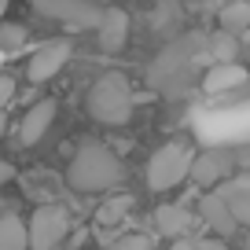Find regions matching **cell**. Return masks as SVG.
I'll list each match as a JSON object with an SVG mask.
<instances>
[{
    "label": "cell",
    "instance_id": "6da1fadb",
    "mask_svg": "<svg viewBox=\"0 0 250 250\" xmlns=\"http://www.w3.org/2000/svg\"><path fill=\"white\" fill-rule=\"evenodd\" d=\"M125 180V162L107 147V144H81L66 166V184L81 195H100L114 191Z\"/></svg>",
    "mask_w": 250,
    "mask_h": 250
},
{
    "label": "cell",
    "instance_id": "7a4b0ae2",
    "mask_svg": "<svg viewBox=\"0 0 250 250\" xmlns=\"http://www.w3.org/2000/svg\"><path fill=\"white\" fill-rule=\"evenodd\" d=\"M85 107L100 125H129V118H133V110H136V96H133L129 78H125V74H103V78L88 88Z\"/></svg>",
    "mask_w": 250,
    "mask_h": 250
},
{
    "label": "cell",
    "instance_id": "3957f363",
    "mask_svg": "<svg viewBox=\"0 0 250 250\" xmlns=\"http://www.w3.org/2000/svg\"><path fill=\"white\" fill-rule=\"evenodd\" d=\"M191 158H195V147L188 140H169L147 158V188L151 191H169V188L184 184L188 173H191Z\"/></svg>",
    "mask_w": 250,
    "mask_h": 250
},
{
    "label": "cell",
    "instance_id": "277c9868",
    "mask_svg": "<svg viewBox=\"0 0 250 250\" xmlns=\"http://www.w3.org/2000/svg\"><path fill=\"white\" fill-rule=\"evenodd\" d=\"M70 235V213L59 203H44L26 221V247L30 250H55Z\"/></svg>",
    "mask_w": 250,
    "mask_h": 250
},
{
    "label": "cell",
    "instance_id": "5b68a950",
    "mask_svg": "<svg viewBox=\"0 0 250 250\" xmlns=\"http://www.w3.org/2000/svg\"><path fill=\"white\" fill-rule=\"evenodd\" d=\"M55 114H59V103H55L52 96H44V100H37L33 107H26L22 118L11 125V136H15V144H19V147H37V144L48 136V129H52Z\"/></svg>",
    "mask_w": 250,
    "mask_h": 250
},
{
    "label": "cell",
    "instance_id": "8992f818",
    "mask_svg": "<svg viewBox=\"0 0 250 250\" xmlns=\"http://www.w3.org/2000/svg\"><path fill=\"white\" fill-rule=\"evenodd\" d=\"M70 55H74L70 41H44V44L30 55V62H26V81H30V85H44V81H52L55 74L70 62Z\"/></svg>",
    "mask_w": 250,
    "mask_h": 250
},
{
    "label": "cell",
    "instance_id": "52a82bcc",
    "mask_svg": "<svg viewBox=\"0 0 250 250\" xmlns=\"http://www.w3.org/2000/svg\"><path fill=\"white\" fill-rule=\"evenodd\" d=\"M250 81V70L239 66V62H210V70L203 74V92L206 96H225L235 92Z\"/></svg>",
    "mask_w": 250,
    "mask_h": 250
},
{
    "label": "cell",
    "instance_id": "ba28073f",
    "mask_svg": "<svg viewBox=\"0 0 250 250\" xmlns=\"http://www.w3.org/2000/svg\"><path fill=\"white\" fill-rule=\"evenodd\" d=\"M228 173H232V155H225V151H195L188 177L195 180L199 188H213V184H221Z\"/></svg>",
    "mask_w": 250,
    "mask_h": 250
},
{
    "label": "cell",
    "instance_id": "9c48e42d",
    "mask_svg": "<svg viewBox=\"0 0 250 250\" xmlns=\"http://www.w3.org/2000/svg\"><path fill=\"white\" fill-rule=\"evenodd\" d=\"M199 217L206 221V228H210L213 235H232L235 228H239V221L232 217V210H228L221 191H206V195L199 199Z\"/></svg>",
    "mask_w": 250,
    "mask_h": 250
},
{
    "label": "cell",
    "instance_id": "30bf717a",
    "mask_svg": "<svg viewBox=\"0 0 250 250\" xmlns=\"http://www.w3.org/2000/svg\"><path fill=\"white\" fill-rule=\"evenodd\" d=\"M96 41H100V48L107 55L122 52L125 41H129V15H125L122 8H107L100 15V30H96Z\"/></svg>",
    "mask_w": 250,
    "mask_h": 250
},
{
    "label": "cell",
    "instance_id": "8fae6325",
    "mask_svg": "<svg viewBox=\"0 0 250 250\" xmlns=\"http://www.w3.org/2000/svg\"><path fill=\"white\" fill-rule=\"evenodd\" d=\"M191 225H195V213L188 210L184 203H166L155 210V228L166 239H184L191 232Z\"/></svg>",
    "mask_w": 250,
    "mask_h": 250
},
{
    "label": "cell",
    "instance_id": "7c38bea8",
    "mask_svg": "<svg viewBox=\"0 0 250 250\" xmlns=\"http://www.w3.org/2000/svg\"><path fill=\"white\" fill-rule=\"evenodd\" d=\"M217 191L225 195V203H228V210H232V217L239 221V225L250 228V177H239V180H232V184L217 188Z\"/></svg>",
    "mask_w": 250,
    "mask_h": 250
},
{
    "label": "cell",
    "instance_id": "4fadbf2b",
    "mask_svg": "<svg viewBox=\"0 0 250 250\" xmlns=\"http://www.w3.org/2000/svg\"><path fill=\"white\" fill-rule=\"evenodd\" d=\"M0 250H30L26 247V221L19 213H0Z\"/></svg>",
    "mask_w": 250,
    "mask_h": 250
},
{
    "label": "cell",
    "instance_id": "5bb4252c",
    "mask_svg": "<svg viewBox=\"0 0 250 250\" xmlns=\"http://www.w3.org/2000/svg\"><path fill=\"white\" fill-rule=\"evenodd\" d=\"M221 30L232 33V37H239V33L250 30V4L247 0H232V4L221 8Z\"/></svg>",
    "mask_w": 250,
    "mask_h": 250
},
{
    "label": "cell",
    "instance_id": "9a60e30c",
    "mask_svg": "<svg viewBox=\"0 0 250 250\" xmlns=\"http://www.w3.org/2000/svg\"><path fill=\"white\" fill-rule=\"evenodd\" d=\"M235 55H239V41L232 33L221 30L210 37V62H235Z\"/></svg>",
    "mask_w": 250,
    "mask_h": 250
},
{
    "label": "cell",
    "instance_id": "2e32d148",
    "mask_svg": "<svg viewBox=\"0 0 250 250\" xmlns=\"http://www.w3.org/2000/svg\"><path fill=\"white\" fill-rule=\"evenodd\" d=\"M26 37H30V30H26V26H19V22H0V52H8V55L22 52V48H26Z\"/></svg>",
    "mask_w": 250,
    "mask_h": 250
},
{
    "label": "cell",
    "instance_id": "e0dca14e",
    "mask_svg": "<svg viewBox=\"0 0 250 250\" xmlns=\"http://www.w3.org/2000/svg\"><path fill=\"white\" fill-rule=\"evenodd\" d=\"M129 206H133V199H129V195H118V199H110V203H103L96 217H100V225H118V221L125 217Z\"/></svg>",
    "mask_w": 250,
    "mask_h": 250
},
{
    "label": "cell",
    "instance_id": "ac0fdd59",
    "mask_svg": "<svg viewBox=\"0 0 250 250\" xmlns=\"http://www.w3.org/2000/svg\"><path fill=\"white\" fill-rule=\"evenodd\" d=\"M107 250H155V239H151L147 232H125V235H118Z\"/></svg>",
    "mask_w": 250,
    "mask_h": 250
},
{
    "label": "cell",
    "instance_id": "d6986e66",
    "mask_svg": "<svg viewBox=\"0 0 250 250\" xmlns=\"http://www.w3.org/2000/svg\"><path fill=\"white\" fill-rule=\"evenodd\" d=\"M169 250H228L221 239H213V235H184V239H177Z\"/></svg>",
    "mask_w": 250,
    "mask_h": 250
},
{
    "label": "cell",
    "instance_id": "ffe728a7",
    "mask_svg": "<svg viewBox=\"0 0 250 250\" xmlns=\"http://www.w3.org/2000/svg\"><path fill=\"white\" fill-rule=\"evenodd\" d=\"M15 92H19V81L11 78V74H0V107L15 100Z\"/></svg>",
    "mask_w": 250,
    "mask_h": 250
},
{
    "label": "cell",
    "instance_id": "44dd1931",
    "mask_svg": "<svg viewBox=\"0 0 250 250\" xmlns=\"http://www.w3.org/2000/svg\"><path fill=\"white\" fill-rule=\"evenodd\" d=\"M11 180H15V166L0 158V191H4V184H11Z\"/></svg>",
    "mask_w": 250,
    "mask_h": 250
},
{
    "label": "cell",
    "instance_id": "7402d4cb",
    "mask_svg": "<svg viewBox=\"0 0 250 250\" xmlns=\"http://www.w3.org/2000/svg\"><path fill=\"white\" fill-rule=\"evenodd\" d=\"M8 129H11V125H8V114H4V107H0V136L8 133Z\"/></svg>",
    "mask_w": 250,
    "mask_h": 250
},
{
    "label": "cell",
    "instance_id": "603a6c76",
    "mask_svg": "<svg viewBox=\"0 0 250 250\" xmlns=\"http://www.w3.org/2000/svg\"><path fill=\"white\" fill-rule=\"evenodd\" d=\"M8 4L11 0H0V22H4V15H8Z\"/></svg>",
    "mask_w": 250,
    "mask_h": 250
},
{
    "label": "cell",
    "instance_id": "cb8c5ba5",
    "mask_svg": "<svg viewBox=\"0 0 250 250\" xmlns=\"http://www.w3.org/2000/svg\"><path fill=\"white\" fill-rule=\"evenodd\" d=\"M247 250H250V232H247Z\"/></svg>",
    "mask_w": 250,
    "mask_h": 250
},
{
    "label": "cell",
    "instance_id": "d4e9b609",
    "mask_svg": "<svg viewBox=\"0 0 250 250\" xmlns=\"http://www.w3.org/2000/svg\"><path fill=\"white\" fill-rule=\"evenodd\" d=\"M243 37H247V41H250V30H247V33H243Z\"/></svg>",
    "mask_w": 250,
    "mask_h": 250
}]
</instances>
